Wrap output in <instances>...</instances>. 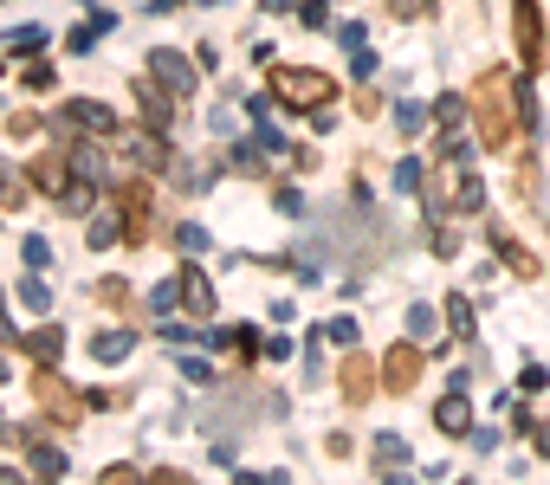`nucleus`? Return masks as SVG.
<instances>
[{"label":"nucleus","mask_w":550,"mask_h":485,"mask_svg":"<svg viewBox=\"0 0 550 485\" xmlns=\"http://www.w3.org/2000/svg\"><path fill=\"white\" fill-rule=\"evenodd\" d=\"M512 78L505 72H486L473 85V117H479V143L492 149V156H499V149H512L518 143V117H512Z\"/></svg>","instance_id":"f257e3e1"},{"label":"nucleus","mask_w":550,"mask_h":485,"mask_svg":"<svg viewBox=\"0 0 550 485\" xmlns=\"http://www.w3.org/2000/svg\"><path fill=\"white\" fill-rule=\"evenodd\" d=\"M272 97L292 110H324L330 97H337V85H330L324 72H292V65H272Z\"/></svg>","instance_id":"f03ea898"},{"label":"nucleus","mask_w":550,"mask_h":485,"mask_svg":"<svg viewBox=\"0 0 550 485\" xmlns=\"http://www.w3.org/2000/svg\"><path fill=\"white\" fill-rule=\"evenodd\" d=\"M33 395H39V408H46L59 427H78V421H85V408H91L85 395H72V388L59 382V369H33Z\"/></svg>","instance_id":"7ed1b4c3"},{"label":"nucleus","mask_w":550,"mask_h":485,"mask_svg":"<svg viewBox=\"0 0 550 485\" xmlns=\"http://www.w3.org/2000/svg\"><path fill=\"white\" fill-rule=\"evenodd\" d=\"M512 33H518V59L544 65V7L538 0H512Z\"/></svg>","instance_id":"20e7f679"},{"label":"nucleus","mask_w":550,"mask_h":485,"mask_svg":"<svg viewBox=\"0 0 550 485\" xmlns=\"http://www.w3.org/2000/svg\"><path fill=\"white\" fill-rule=\"evenodd\" d=\"M415 382H421V350H415V343H395V350H389V363H382V388L408 395Z\"/></svg>","instance_id":"39448f33"},{"label":"nucleus","mask_w":550,"mask_h":485,"mask_svg":"<svg viewBox=\"0 0 550 485\" xmlns=\"http://www.w3.org/2000/svg\"><path fill=\"white\" fill-rule=\"evenodd\" d=\"M33 188H46L52 201H72V207H85V194L72 188V175H65V162H59V156H39V162H33Z\"/></svg>","instance_id":"423d86ee"},{"label":"nucleus","mask_w":550,"mask_h":485,"mask_svg":"<svg viewBox=\"0 0 550 485\" xmlns=\"http://www.w3.org/2000/svg\"><path fill=\"white\" fill-rule=\"evenodd\" d=\"M117 201H123V220H130L123 233H130V240H143V233H149V188H143V182H123Z\"/></svg>","instance_id":"0eeeda50"},{"label":"nucleus","mask_w":550,"mask_h":485,"mask_svg":"<svg viewBox=\"0 0 550 485\" xmlns=\"http://www.w3.org/2000/svg\"><path fill=\"white\" fill-rule=\"evenodd\" d=\"M149 78H156V85H169L175 97H188V91H195V78H188V65L175 59V52H156V59H149Z\"/></svg>","instance_id":"6e6552de"},{"label":"nucleus","mask_w":550,"mask_h":485,"mask_svg":"<svg viewBox=\"0 0 550 485\" xmlns=\"http://www.w3.org/2000/svg\"><path fill=\"white\" fill-rule=\"evenodd\" d=\"M65 117H72L78 130H98V136L117 130V123H110V110H104V104H85V97H78V104H65Z\"/></svg>","instance_id":"1a4fd4ad"},{"label":"nucleus","mask_w":550,"mask_h":485,"mask_svg":"<svg viewBox=\"0 0 550 485\" xmlns=\"http://www.w3.org/2000/svg\"><path fill=\"white\" fill-rule=\"evenodd\" d=\"M492 246H499V253H505V259H512V272H518V279H538V272H544V266H538V259H531V253H525V246H512V240H505V227H492Z\"/></svg>","instance_id":"9d476101"},{"label":"nucleus","mask_w":550,"mask_h":485,"mask_svg":"<svg viewBox=\"0 0 550 485\" xmlns=\"http://www.w3.org/2000/svg\"><path fill=\"white\" fill-rule=\"evenodd\" d=\"M434 421H440V434H466V421H473V408H466L460 395H447V401L434 408Z\"/></svg>","instance_id":"9b49d317"},{"label":"nucleus","mask_w":550,"mask_h":485,"mask_svg":"<svg viewBox=\"0 0 550 485\" xmlns=\"http://www.w3.org/2000/svg\"><path fill=\"white\" fill-rule=\"evenodd\" d=\"M182 304H188L195 317L214 311V291H208V279H201V272H188V279H182Z\"/></svg>","instance_id":"f8f14e48"},{"label":"nucleus","mask_w":550,"mask_h":485,"mask_svg":"<svg viewBox=\"0 0 550 485\" xmlns=\"http://www.w3.org/2000/svg\"><path fill=\"white\" fill-rule=\"evenodd\" d=\"M343 395H350V401H369V363H356V356L343 363Z\"/></svg>","instance_id":"ddd939ff"},{"label":"nucleus","mask_w":550,"mask_h":485,"mask_svg":"<svg viewBox=\"0 0 550 485\" xmlns=\"http://www.w3.org/2000/svg\"><path fill=\"white\" fill-rule=\"evenodd\" d=\"M447 324L460 330V337H466V330H473V311H466V298H453V304H447Z\"/></svg>","instance_id":"4468645a"},{"label":"nucleus","mask_w":550,"mask_h":485,"mask_svg":"<svg viewBox=\"0 0 550 485\" xmlns=\"http://www.w3.org/2000/svg\"><path fill=\"white\" fill-rule=\"evenodd\" d=\"M123 350H130V337H123V330H110V337H98V356H104V363H110V356H123Z\"/></svg>","instance_id":"2eb2a0df"},{"label":"nucleus","mask_w":550,"mask_h":485,"mask_svg":"<svg viewBox=\"0 0 550 485\" xmlns=\"http://www.w3.org/2000/svg\"><path fill=\"white\" fill-rule=\"evenodd\" d=\"M98 298H104V304H130V285H123V279H104Z\"/></svg>","instance_id":"dca6fc26"},{"label":"nucleus","mask_w":550,"mask_h":485,"mask_svg":"<svg viewBox=\"0 0 550 485\" xmlns=\"http://www.w3.org/2000/svg\"><path fill=\"white\" fill-rule=\"evenodd\" d=\"M518 194H538V162H518Z\"/></svg>","instance_id":"f3484780"},{"label":"nucleus","mask_w":550,"mask_h":485,"mask_svg":"<svg viewBox=\"0 0 550 485\" xmlns=\"http://www.w3.org/2000/svg\"><path fill=\"white\" fill-rule=\"evenodd\" d=\"M538 453H550V421H544V434H538Z\"/></svg>","instance_id":"a211bd4d"},{"label":"nucleus","mask_w":550,"mask_h":485,"mask_svg":"<svg viewBox=\"0 0 550 485\" xmlns=\"http://www.w3.org/2000/svg\"><path fill=\"white\" fill-rule=\"evenodd\" d=\"M0 376H7V363H0Z\"/></svg>","instance_id":"6ab92c4d"},{"label":"nucleus","mask_w":550,"mask_h":485,"mask_svg":"<svg viewBox=\"0 0 550 485\" xmlns=\"http://www.w3.org/2000/svg\"><path fill=\"white\" fill-rule=\"evenodd\" d=\"M0 188H7V182H0Z\"/></svg>","instance_id":"aec40b11"}]
</instances>
